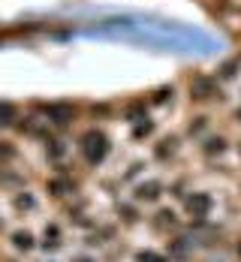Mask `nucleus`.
Segmentation results:
<instances>
[{"label": "nucleus", "mask_w": 241, "mask_h": 262, "mask_svg": "<svg viewBox=\"0 0 241 262\" xmlns=\"http://www.w3.org/2000/svg\"><path fill=\"white\" fill-rule=\"evenodd\" d=\"M42 151H46V160L52 163L54 169H57V166H63L67 157H70V145H67V139H63L60 133H52V136L42 142Z\"/></svg>", "instance_id": "nucleus-6"}, {"label": "nucleus", "mask_w": 241, "mask_h": 262, "mask_svg": "<svg viewBox=\"0 0 241 262\" xmlns=\"http://www.w3.org/2000/svg\"><path fill=\"white\" fill-rule=\"evenodd\" d=\"M163 190H166V184H163L160 178H148V181H142L139 187H136L133 202H139V205L148 202V205H151V202H157V199L163 196Z\"/></svg>", "instance_id": "nucleus-9"}, {"label": "nucleus", "mask_w": 241, "mask_h": 262, "mask_svg": "<svg viewBox=\"0 0 241 262\" xmlns=\"http://www.w3.org/2000/svg\"><path fill=\"white\" fill-rule=\"evenodd\" d=\"M30 108H33L36 115H42V118H46V124H49L54 133L73 130V127L79 124L81 112H84V105L70 103V100H54V103H33Z\"/></svg>", "instance_id": "nucleus-2"}, {"label": "nucleus", "mask_w": 241, "mask_h": 262, "mask_svg": "<svg viewBox=\"0 0 241 262\" xmlns=\"http://www.w3.org/2000/svg\"><path fill=\"white\" fill-rule=\"evenodd\" d=\"M136 262H169V256H166V253H154V250H148V253H139Z\"/></svg>", "instance_id": "nucleus-22"}, {"label": "nucleus", "mask_w": 241, "mask_h": 262, "mask_svg": "<svg viewBox=\"0 0 241 262\" xmlns=\"http://www.w3.org/2000/svg\"><path fill=\"white\" fill-rule=\"evenodd\" d=\"M238 73H241V54H232V57H226L220 67L214 70V76L220 81H232V79H238Z\"/></svg>", "instance_id": "nucleus-13"}, {"label": "nucleus", "mask_w": 241, "mask_h": 262, "mask_svg": "<svg viewBox=\"0 0 241 262\" xmlns=\"http://www.w3.org/2000/svg\"><path fill=\"white\" fill-rule=\"evenodd\" d=\"M76 154L81 157V163L87 166V169H97V166H103L112 154V139H108V133L103 127H97V124H91V127H84V130L76 136Z\"/></svg>", "instance_id": "nucleus-1"}, {"label": "nucleus", "mask_w": 241, "mask_h": 262, "mask_svg": "<svg viewBox=\"0 0 241 262\" xmlns=\"http://www.w3.org/2000/svg\"><path fill=\"white\" fill-rule=\"evenodd\" d=\"M211 205H214V199H211V193H205V190H190V196L184 199V208H187L190 217H208V211H211Z\"/></svg>", "instance_id": "nucleus-7"}, {"label": "nucleus", "mask_w": 241, "mask_h": 262, "mask_svg": "<svg viewBox=\"0 0 241 262\" xmlns=\"http://www.w3.org/2000/svg\"><path fill=\"white\" fill-rule=\"evenodd\" d=\"M172 100H175V88H172V84H160V88H154V91L148 94L151 108H157V105H169Z\"/></svg>", "instance_id": "nucleus-16"}, {"label": "nucleus", "mask_w": 241, "mask_h": 262, "mask_svg": "<svg viewBox=\"0 0 241 262\" xmlns=\"http://www.w3.org/2000/svg\"><path fill=\"white\" fill-rule=\"evenodd\" d=\"M21 118V108L9 100H0V130H12Z\"/></svg>", "instance_id": "nucleus-12"}, {"label": "nucleus", "mask_w": 241, "mask_h": 262, "mask_svg": "<svg viewBox=\"0 0 241 262\" xmlns=\"http://www.w3.org/2000/svg\"><path fill=\"white\" fill-rule=\"evenodd\" d=\"M9 238H12V247L21 250V253H30L36 247V238H33V232H27V229H15Z\"/></svg>", "instance_id": "nucleus-17"}, {"label": "nucleus", "mask_w": 241, "mask_h": 262, "mask_svg": "<svg viewBox=\"0 0 241 262\" xmlns=\"http://www.w3.org/2000/svg\"><path fill=\"white\" fill-rule=\"evenodd\" d=\"M157 136V121L148 115V118H142V121H136L130 124V139L133 142H148V139H154Z\"/></svg>", "instance_id": "nucleus-11"}, {"label": "nucleus", "mask_w": 241, "mask_h": 262, "mask_svg": "<svg viewBox=\"0 0 241 262\" xmlns=\"http://www.w3.org/2000/svg\"><path fill=\"white\" fill-rule=\"evenodd\" d=\"M151 226H154L157 232H166V226H169V229H178V217H175L172 208H160L151 217Z\"/></svg>", "instance_id": "nucleus-15"}, {"label": "nucleus", "mask_w": 241, "mask_h": 262, "mask_svg": "<svg viewBox=\"0 0 241 262\" xmlns=\"http://www.w3.org/2000/svg\"><path fill=\"white\" fill-rule=\"evenodd\" d=\"M18 160V145L12 139H0V166H9Z\"/></svg>", "instance_id": "nucleus-18"}, {"label": "nucleus", "mask_w": 241, "mask_h": 262, "mask_svg": "<svg viewBox=\"0 0 241 262\" xmlns=\"http://www.w3.org/2000/svg\"><path fill=\"white\" fill-rule=\"evenodd\" d=\"M42 238H46V241H42V247H46V250H57V247L63 244V241H60V226H57V223H46Z\"/></svg>", "instance_id": "nucleus-19"}, {"label": "nucleus", "mask_w": 241, "mask_h": 262, "mask_svg": "<svg viewBox=\"0 0 241 262\" xmlns=\"http://www.w3.org/2000/svg\"><path fill=\"white\" fill-rule=\"evenodd\" d=\"M181 148H184V136H181V133H163V136H154L151 160L160 163V166H169V163L178 160Z\"/></svg>", "instance_id": "nucleus-4"}, {"label": "nucleus", "mask_w": 241, "mask_h": 262, "mask_svg": "<svg viewBox=\"0 0 241 262\" xmlns=\"http://www.w3.org/2000/svg\"><path fill=\"white\" fill-rule=\"evenodd\" d=\"M118 214H124V223H136V220H139V202H124V205H118Z\"/></svg>", "instance_id": "nucleus-21"}, {"label": "nucleus", "mask_w": 241, "mask_h": 262, "mask_svg": "<svg viewBox=\"0 0 241 262\" xmlns=\"http://www.w3.org/2000/svg\"><path fill=\"white\" fill-rule=\"evenodd\" d=\"M232 121L241 127V105H235V108H232Z\"/></svg>", "instance_id": "nucleus-23"}, {"label": "nucleus", "mask_w": 241, "mask_h": 262, "mask_svg": "<svg viewBox=\"0 0 241 262\" xmlns=\"http://www.w3.org/2000/svg\"><path fill=\"white\" fill-rule=\"evenodd\" d=\"M151 115V103H148V97H136L130 103L121 105V118L127 121V124H136V121H142V118H148Z\"/></svg>", "instance_id": "nucleus-10"}, {"label": "nucleus", "mask_w": 241, "mask_h": 262, "mask_svg": "<svg viewBox=\"0 0 241 262\" xmlns=\"http://www.w3.org/2000/svg\"><path fill=\"white\" fill-rule=\"evenodd\" d=\"M235 151H238V157H241V139H238V145H235Z\"/></svg>", "instance_id": "nucleus-24"}, {"label": "nucleus", "mask_w": 241, "mask_h": 262, "mask_svg": "<svg viewBox=\"0 0 241 262\" xmlns=\"http://www.w3.org/2000/svg\"><path fill=\"white\" fill-rule=\"evenodd\" d=\"M36 205H39V199H36V193L33 190H27V187H21V190H15V196H12V208L15 211H36Z\"/></svg>", "instance_id": "nucleus-14"}, {"label": "nucleus", "mask_w": 241, "mask_h": 262, "mask_svg": "<svg viewBox=\"0 0 241 262\" xmlns=\"http://www.w3.org/2000/svg\"><path fill=\"white\" fill-rule=\"evenodd\" d=\"M232 148V142H229V136L226 133H220V130H211V133H205L202 139H199V145H196V151H199V157L202 160H208V163H214V160L220 157H226V151Z\"/></svg>", "instance_id": "nucleus-5"}, {"label": "nucleus", "mask_w": 241, "mask_h": 262, "mask_svg": "<svg viewBox=\"0 0 241 262\" xmlns=\"http://www.w3.org/2000/svg\"><path fill=\"white\" fill-rule=\"evenodd\" d=\"M211 112H196V115H190L187 124H184V139H202L205 133H211Z\"/></svg>", "instance_id": "nucleus-8"}, {"label": "nucleus", "mask_w": 241, "mask_h": 262, "mask_svg": "<svg viewBox=\"0 0 241 262\" xmlns=\"http://www.w3.org/2000/svg\"><path fill=\"white\" fill-rule=\"evenodd\" d=\"M238 253H241V244H238Z\"/></svg>", "instance_id": "nucleus-25"}, {"label": "nucleus", "mask_w": 241, "mask_h": 262, "mask_svg": "<svg viewBox=\"0 0 241 262\" xmlns=\"http://www.w3.org/2000/svg\"><path fill=\"white\" fill-rule=\"evenodd\" d=\"M187 100L193 105H214L226 100L223 81L214 73H193L187 79Z\"/></svg>", "instance_id": "nucleus-3"}, {"label": "nucleus", "mask_w": 241, "mask_h": 262, "mask_svg": "<svg viewBox=\"0 0 241 262\" xmlns=\"http://www.w3.org/2000/svg\"><path fill=\"white\" fill-rule=\"evenodd\" d=\"M87 108V115H94V118H112L115 112H121L115 103H91V105H84Z\"/></svg>", "instance_id": "nucleus-20"}]
</instances>
